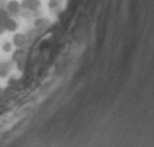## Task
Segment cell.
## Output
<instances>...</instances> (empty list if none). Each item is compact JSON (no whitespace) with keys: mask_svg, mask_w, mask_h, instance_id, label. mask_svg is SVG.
<instances>
[{"mask_svg":"<svg viewBox=\"0 0 154 147\" xmlns=\"http://www.w3.org/2000/svg\"><path fill=\"white\" fill-rule=\"evenodd\" d=\"M25 60H26V52L23 48H17L16 51L13 52L12 55V61L16 63L19 70H23V66H25Z\"/></svg>","mask_w":154,"mask_h":147,"instance_id":"1","label":"cell"},{"mask_svg":"<svg viewBox=\"0 0 154 147\" xmlns=\"http://www.w3.org/2000/svg\"><path fill=\"white\" fill-rule=\"evenodd\" d=\"M6 12H8L9 16H16V15H19L20 13V9H22V6H20V3L19 2H15V0H12V2H8L6 3Z\"/></svg>","mask_w":154,"mask_h":147,"instance_id":"2","label":"cell"},{"mask_svg":"<svg viewBox=\"0 0 154 147\" xmlns=\"http://www.w3.org/2000/svg\"><path fill=\"white\" fill-rule=\"evenodd\" d=\"M39 6H41V2H39V0H23V3H22V8L26 9V10H29V12L38 10Z\"/></svg>","mask_w":154,"mask_h":147,"instance_id":"3","label":"cell"},{"mask_svg":"<svg viewBox=\"0 0 154 147\" xmlns=\"http://www.w3.org/2000/svg\"><path fill=\"white\" fill-rule=\"evenodd\" d=\"M28 44V36L25 34H16L13 36V45H16L17 48H23Z\"/></svg>","mask_w":154,"mask_h":147,"instance_id":"4","label":"cell"},{"mask_svg":"<svg viewBox=\"0 0 154 147\" xmlns=\"http://www.w3.org/2000/svg\"><path fill=\"white\" fill-rule=\"evenodd\" d=\"M8 17H9V15H8V12H6V9L0 8V34H3V31H6L5 25H6Z\"/></svg>","mask_w":154,"mask_h":147,"instance_id":"5","label":"cell"},{"mask_svg":"<svg viewBox=\"0 0 154 147\" xmlns=\"http://www.w3.org/2000/svg\"><path fill=\"white\" fill-rule=\"evenodd\" d=\"M5 29H6V31H10V32L16 31L17 29V22L12 16H9L8 20H6V25H5Z\"/></svg>","mask_w":154,"mask_h":147,"instance_id":"6","label":"cell"},{"mask_svg":"<svg viewBox=\"0 0 154 147\" xmlns=\"http://www.w3.org/2000/svg\"><path fill=\"white\" fill-rule=\"evenodd\" d=\"M9 71H10V63L9 61H2L0 63V76L2 77L8 76Z\"/></svg>","mask_w":154,"mask_h":147,"instance_id":"7","label":"cell"},{"mask_svg":"<svg viewBox=\"0 0 154 147\" xmlns=\"http://www.w3.org/2000/svg\"><path fill=\"white\" fill-rule=\"evenodd\" d=\"M47 26H48V20H47V19H42V17H41V19H36V20H35V28L39 29V31L45 29Z\"/></svg>","mask_w":154,"mask_h":147,"instance_id":"8","label":"cell"},{"mask_svg":"<svg viewBox=\"0 0 154 147\" xmlns=\"http://www.w3.org/2000/svg\"><path fill=\"white\" fill-rule=\"evenodd\" d=\"M5 99H6V93H5V89H2V87H0V104H2V102H3Z\"/></svg>","mask_w":154,"mask_h":147,"instance_id":"9","label":"cell"},{"mask_svg":"<svg viewBox=\"0 0 154 147\" xmlns=\"http://www.w3.org/2000/svg\"><path fill=\"white\" fill-rule=\"evenodd\" d=\"M3 50L9 52L10 50H12V44H10V42H5V45H3Z\"/></svg>","mask_w":154,"mask_h":147,"instance_id":"10","label":"cell"}]
</instances>
